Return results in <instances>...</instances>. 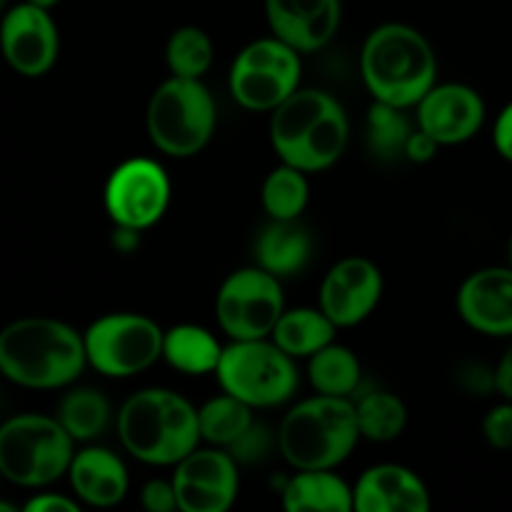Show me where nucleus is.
Wrapping results in <instances>:
<instances>
[{"label": "nucleus", "mask_w": 512, "mask_h": 512, "mask_svg": "<svg viewBox=\"0 0 512 512\" xmlns=\"http://www.w3.org/2000/svg\"><path fill=\"white\" fill-rule=\"evenodd\" d=\"M85 365L83 335L63 320L30 315L0 330V373L20 388H68Z\"/></svg>", "instance_id": "1"}, {"label": "nucleus", "mask_w": 512, "mask_h": 512, "mask_svg": "<svg viewBox=\"0 0 512 512\" xmlns=\"http://www.w3.org/2000/svg\"><path fill=\"white\" fill-rule=\"evenodd\" d=\"M345 108L325 90H295L270 115V143L278 158L303 173H320L348 148Z\"/></svg>", "instance_id": "2"}, {"label": "nucleus", "mask_w": 512, "mask_h": 512, "mask_svg": "<svg viewBox=\"0 0 512 512\" xmlns=\"http://www.w3.org/2000/svg\"><path fill=\"white\" fill-rule=\"evenodd\" d=\"M360 73L373 100L405 110L438 83V58L418 28L385 23L365 38Z\"/></svg>", "instance_id": "3"}, {"label": "nucleus", "mask_w": 512, "mask_h": 512, "mask_svg": "<svg viewBox=\"0 0 512 512\" xmlns=\"http://www.w3.org/2000/svg\"><path fill=\"white\" fill-rule=\"evenodd\" d=\"M118 438L145 465H178L198 448V410L165 388L130 395L118 413Z\"/></svg>", "instance_id": "4"}, {"label": "nucleus", "mask_w": 512, "mask_h": 512, "mask_svg": "<svg viewBox=\"0 0 512 512\" xmlns=\"http://www.w3.org/2000/svg\"><path fill=\"white\" fill-rule=\"evenodd\" d=\"M360 440L358 413L350 398L313 395L293 405L278 428V450L295 470H333L350 458Z\"/></svg>", "instance_id": "5"}, {"label": "nucleus", "mask_w": 512, "mask_h": 512, "mask_svg": "<svg viewBox=\"0 0 512 512\" xmlns=\"http://www.w3.org/2000/svg\"><path fill=\"white\" fill-rule=\"evenodd\" d=\"M75 440L58 418L25 413L0 425V475L20 488H45L68 475Z\"/></svg>", "instance_id": "6"}, {"label": "nucleus", "mask_w": 512, "mask_h": 512, "mask_svg": "<svg viewBox=\"0 0 512 512\" xmlns=\"http://www.w3.org/2000/svg\"><path fill=\"white\" fill-rule=\"evenodd\" d=\"M215 120V100L203 80L178 75L155 88L145 110L150 140L170 158L198 155L213 138Z\"/></svg>", "instance_id": "7"}, {"label": "nucleus", "mask_w": 512, "mask_h": 512, "mask_svg": "<svg viewBox=\"0 0 512 512\" xmlns=\"http://www.w3.org/2000/svg\"><path fill=\"white\" fill-rule=\"evenodd\" d=\"M215 375L225 393L235 395L253 410L288 403L300 383L295 358L273 338L233 340L223 348Z\"/></svg>", "instance_id": "8"}, {"label": "nucleus", "mask_w": 512, "mask_h": 512, "mask_svg": "<svg viewBox=\"0 0 512 512\" xmlns=\"http://www.w3.org/2000/svg\"><path fill=\"white\" fill-rule=\"evenodd\" d=\"M163 335L148 315H103L83 333L88 365L105 378H133L163 358Z\"/></svg>", "instance_id": "9"}, {"label": "nucleus", "mask_w": 512, "mask_h": 512, "mask_svg": "<svg viewBox=\"0 0 512 512\" xmlns=\"http://www.w3.org/2000/svg\"><path fill=\"white\" fill-rule=\"evenodd\" d=\"M300 53L280 38H260L245 45L230 68V95L253 113H273L300 88Z\"/></svg>", "instance_id": "10"}, {"label": "nucleus", "mask_w": 512, "mask_h": 512, "mask_svg": "<svg viewBox=\"0 0 512 512\" xmlns=\"http://www.w3.org/2000/svg\"><path fill=\"white\" fill-rule=\"evenodd\" d=\"M285 313L280 278L255 268H240L223 280L215 298L218 325L230 340L270 338Z\"/></svg>", "instance_id": "11"}, {"label": "nucleus", "mask_w": 512, "mask_h": 512, "mask_svg": "<svg viewBox=\"0 0 512 512\" xmlns=\"http://www.w3.org/2000/svg\"><path fill=\"white\" fill-rule=\"evenodd\" d=\"M105 213L115 225L148 230L165 215L170 180L163 165L150 158H130L110 173L103 193Z\"/></svg>", "instance_id": "12"}, {"label": "nucleus", "mask_w": 512, "mask_h": 512, "mask_svg": "<svg viewBox=\"0 0 512 512\" xmlns=\"http://www.w3.org/2000/svg\"><path fill=\"white\" fill-rule=\"evenodd\" d=\"M238 463L225 448H195L173 473L178 510L225 512L238 498Z\"/></svg>", "instance_id": "13"}, {"label": "nucleus", "mask_w": 512, "mask_h": 512, "mask_svg": "<svg viewBox=\"0 0 512 512\" xmlns=\"http://www.w3.org/2000/svg\"><path fill=\"white\" fill-rule=\"evenodd\" d=\"M60 38L55 20L40 5L20 3L0 18V53L25 78H40L58 60Z\"/></svg>", "instance_id": "14"}, {"label": "nucleus", "mask_w": 512, "mask_h": 512, "mask_svg": "<svg viewBox=\"0 0 512 512\" xmlns=\"http://www.w3.org/2000/svg\"><path fill=\"white\" fill-rule=\"evenodd\" d=\"M383 298V273L368 258H343L325 273L320 285V310L338 328L363 323Z\"/></svg>", "instance_id": "15"}, {"label": "nucleus", "mask_w": 512, "mask_h": 512, "mask_svg": "<svg viewBox=\"0 0 512 512\" xmlns=\"http://www.w3.org/2000/svg\"><path fill=\"white\" fill-rule=\"evenodd\" d=\"M418 128L440 145H460L475 138L485 123V100L463 83H435L418 105Z\"/></svg>", "instance_id": "16"}, {"label": "nucleus", "mask_w": 512, "mask_h": 512, "mask_svg": "<svg viewBox=\"0 0 512 512\" xmlns=\"http://www.w3.org/2000/svg\"><path fill=\"white\" fill-rule=\"evenodd\" d=\"M458 313L475 333L512 338V268H480L458 290Z\"/></svg>", "instance_id": "17"}, {"label": "nucleus", "mask_w": 512, "mask_h": 512, "mask_svg": "<svg viewBox=\"0 0 512 512\" xmlns=\"http://www.w3.org/2000/svg\"><path fill=\"white\" fill-rule=\"evenodd\" d=\"M275 38L303 53H315L335 38L343 20L340 0H265Z\"/></svg>", "instance_id": "18"}, {"label": "nucleus", "mask_w": 512, "mask_h": 512, "mask_svg": "<svg viewBox=\"0 0 512 512\" xmlns=\"http://www.w3.org/2000/svg\"><path fill=\"white\" fill-rule=\"evenodd\" d=\"M358 512H428L430 493L418 473L398 463L373 465L353 488Z\"/></svg>", "instance_id": "19"}, {"label": "nucleus", "mask_w": 512, "mask_h": 512, "mask_svg": "<svg viewBox=\"0 0 512 512\" xmlns=\"http://www.w3.org/2000/svg\"><path fill=\"white\" fill-rule=\"evenodd\" d=\"M68 478L75 498L93 508H113V505L123 503L130 488L123 460L98 445H88L73 455Z\"/></svg>", "instance_id": "20"}, {"label": "nucleus", "mask_w": 512, "mask_h": 512, "mask_svg": "<svg viewBox=\"0 0 512 512\" xmlns=\"http://www.w3.org/2000/svg\"><path fill=\"white\" fill-rule=\"evenodd\" d=\"M313 240L298 220H270L255 240V263L275 278H290L308 265Z\"/></svg>", "instance_id": "21"}, {"label": "nucleus", "mask_w": 512, "mask_h": 512, "mask_svg": "<svg viewBox=\"0 0 512 512\" xmlns=\"http://www.w3.org/2000/svg\"><path fill=\"white\" fill-rule=\"evenodd\" d=\"M283 505L290 512H350L353 488L330 470H298L283 488Z\"/></svg>", "instance_id": "22"}, {"label": "nucleus", "mask_w": 512, "mask_h": 512, "mask_svg": "<svg viewBox=\"0 0 512 512\" xmlns=\"http://www.w3.org/2000/svg\"><path fill=\"white\" fill-rule=\"evenodd\" d=\"M223 355V345L218 343L210 330L200 325H175L165 330L163 335V358L175 370L185 375H205L215 373Z\"/></svg>", "instance_id": "23"}, {"label": "nucleus", "mask_w": 512, "mask_h": 512, "mask_svg": "<svg viewBox=\"0 0 512 512\" xmlns=\"http://www.w3.org/2000/svg\"><path fill=\"white\" fill-rule=\"evenodd\" d=\"M338 325L320 308H293L280 315L270 338L293 358H310L335 340Z\"/></svg>", "instance_id": "24"}, {"label": "nucleus", "mask_w": 512, "mask_h": 512, "mask_svg": "<svg viewBox=\"0 0 512 512\" xmlns=\"http://www.w3.org/2000/svg\"><path fill=\"white\" fill-rule=\"evenodd\" d=\"M308 378L315 393L353 398L355 390L360 388V380H363V368H360V360L353 350L333 340L308 358Z\"/></svg>", "instance_id": "25"}, {"label": "nucleus", "mask_w": 512, "mask_h": 512, "mask_svg": "<svg viewBox=\"0 0 512 512\" xmlns=\"http://www.w3.org/2000/svg\"><path fill=\"white\" fill-rule=\"evenodd\" d=\"M110 403L100 390L95 388H73L60 398L58 415L65 430L75 443H90L100 438L110 425Z\"/></svg>", "instance_id": "26"}, {"label": "nucleus", "mask_w": 512, "mask_h": 512, "mask_svg": "<svg viewBox=\"0 0 512 512\" xmlns=\"http://www.w3.org/2000/svg\"><path fill=\"white\" fill-rule=\"evenodd\" d=\"M198 423L200 438L205 443L215 445V448H230L255 420L253 408L248 403L223 390V395H215L208 403L200 405Z\"/></svg>", "instance_id": "27"}, {"label": "nucleus", "mask_w": 512, "mask_h": 512, "mask_svg": "<svg viewBox=\"0 0 512 512\" xmlns=\"http://www.w3.org/2000/svg\"><path fill=\"white\" fill-rule=\"evenodd\" d=\"M360 438L373 443H390L400 438L408 425V408L403 400L385 390H370L355 403Z\"/></svg>", "instance_id": "28"}, {"label": "nucleus", "mask_w": 512, "mask_h": 512, "mask_svg": "<svg viewBox=\"0 0 512 512\" xmlns=\"http://www.w3.org/2000/svg\"><path fill=\"white\" fill-rule=\"evenodd\" d=\"M410 135H413V125L405 118L403 108L378 103V100L370 105L368 120H365V143L375 158L383 163L405 158Z\"/></svg>", "instance_id": "29"}, {"label": "nucleus", "mask_w": 512, "mask_h": 512, "mask_svg": "<svg viewBox=\"0 0 512 512\" xmlns=\"http://www.w3.org/2000/svg\"><path fill=\"white\" fill-rule=\"evenodd\" d=\"M310 198V185L303 170L283 163L265 178L260 200L270 220H298Z\"/></svg>", "instance_id": "30"}, {"label": "nucleus", "mask_w": 512, "mask_h": 512, "mask_svg": "<svg viewBox=\"0 0 512 512\" xmlns=\"http://www.w3.org/2000/svg\"><path fill=\"white\" fill-rule=\"evenodd\" d=\"M215 48L210 35L198 25H183L170 35L168 45H165V60H168L170 73L178 78H193L203 80L213 65Z\"/></svg>", "instance_id": "31"}, {"label": "nucleus", "mask_w": 512, "mask_h": 512, "mask_svg": "<svg viewBox=\"0 0 512 512\" xmlns=\"http://www.w3.org/2000/svg\"><path fill=\"white\" fill-rule=\"evenodd\" d=\"M273 443H278V435H273V430L263 423H253L238 440H235L228 450L235 458L238 465H255L263 463L265 458L273 450Z\"/></svg>", "instance_id": "32"}, {"label": "nucleus", "mask_w": 512, "mask_h": 512, "mask_svg": "<svg viewBox=\"0 0 512 512\" xmlns=\"http://www.w3.org/2000/svg\"><path fill=\"white\" fill-rule=\"evenodd\" d=\"M483 435L495 450H512V400L495 405L485 415Z\"/></svg>", "instance_id": "33"}, {"label": "nucleus", "mask_w": 512, "mask_h": 512, "mask_svg": "<svg viewBox=\"0 0 512 512\" xmlns=\"http://www.w3.org/2000/svg\"><path fill=\"white\" fill-rule=\"evenodd\" d=\"M140 503L150 512H173L178 510V495H175L173 480H150L140 493Z\"/></svg>", "instance_id": "34"}, {"label": "nucleus", "mask_w": 512, "mask_h": 512, "mask_svg": "<svg viewBox=\"0 0 512 512\" xmlns=\"http://www.w3.org/2000/svg\"><path fill=\"white\" fill-rule=\"evenodd\" d=\"M438 148L440 143L433 138V135H428L425 130H413V135H410L408 140V148H405V158L413 160V163H428V160H433L435 155H438Z\"/></svg>", "instance_id": "35"}, {"label": "nucleus", "mask_w": 512, "mask_h": 512, "mask_svg": "<svg viewBox=\"0 0 512 512\" xmlns=\"http://www.w3.org/2000/svg\"><path fill=\"white\" fill-rule=\"evenodd\" d=\"M493 143H495V150L500 153V158L510 160L512 163V103L505 105V108L500 110L498 120H495Z\"/></svg>", "instance_id": "36"}, {"label": "nucleus", "mask_w": 512, "mask_h": 512, "mask_svg": "<svg viewBox=\"0 0 512 512\" xmlns=\"http://www.w3.org/2000/svg\"><path fill=\"white\" fill-rule=\"evenodd\" d=\"M25 510L28 512H78L80 505L78 500H70L65 498V495L40 493L25 503Z\"/></svg>", "instance_id": "37"}, {"label": "nucleus", "mask_w": 512, "mask_h": 512, "mask_svg": "<svg viewBox=\"0 0 512 512\" xmlns=\"http://www.w3.org/2000/svg\"><path fill=\"white\" fill-rule=\"evenodd\" d=\"M495 390H498L505 400H512V355L508 350H505L498 368H495Z\"/></svg>", "instance_id": "38"}, {"label": "nucleus", "mask_w": 512, "mask_h": 512, "mask_svg": "<svg viewBox=\"0 0 512 512\" xmlns=\"http://www.w3.org/2000/svg\"><path fill=\"white\" fill-rule=\"evenodd\" d=\"M113 245L120 250V253H133V250L140 245V230L123 228V225H115Z\"/></svg>", "instance_id": "39"}, {"label": "nucleus", "mask_w": 512, "mask_h": 512, "mask_svg": "<svg viewBox=\"0 0 512 512\" xmlns=\"http://www.w3.org/2000/svg\"><path fill=\"white\" fill-rule=\"evenodd\" d=\"M28 3H33V5H40V8L50 10V8H55V5H58L60 0H28Z\"/></svg>", "instance_id": "40"}, {"label": "nucleus", "mask_w": 512, "mask_h": 512, "mask_svg": "<svg viewBox=\"0 0 512 512\" xmlns=\"http://www.w3.org/2000/svg\"><path fill=\"white\" fill-rule=\"evenodd\" d=\"M15 510V505H10V503H5V500H0V512H13Z\"/></svg>", "instance_id": "41"}, {"label": "nucleus", "mask_w": 512, "mask_h": 512, "mask_svg": "<svg viewBox=\"0 0 512 512\" xmlns=\"http://www.w3.org/2000/svg\"><path fill=\"white\" fill-rule=\"evenodd\" d=\"M508 265L512 268V235H510V240H508Z\"/></svg>", "instance_id": "42"}, {"label": "nucleus", "mask_w": 512, "mask_h": 512, "mask_svg": "<svg viewBox=\"0 0 512 512\" xmlns=\"http://www.w3.org/2000/svg\"><path fill=\"white\" fill-rule=\"evenodd\" d=\"M5 8H8V0H0V15L5 13Z\"/></svg>", "instance_id": "43"}, {"label": "nucleus", "mask_w": 512, "mask_h": 512, "mask_svg": "<svg viewBox=\"0 0 512 512\" xmlns=\"http://www.w3.org/2000/svg\"><path fill=\"white\" fill-rule=\"evenodd\" d=\"M508 353H510V355H512V345H510V348H508Z\"/></svg>", "instance_id": "44"}, {"label": "nucleus", "mask_w": 512, "mask_h": 512, "mask_svg": "<svg viewBox=\"0 0 512 512\" xmlns=\"http://www.w3.org/2000/svg\"><path fill=\"white\" fill-rule=\"evenodd\" d=\"M0 478H3V475H0Z\"/></svg>", "instance_id": "45"}]
</instances>
